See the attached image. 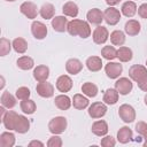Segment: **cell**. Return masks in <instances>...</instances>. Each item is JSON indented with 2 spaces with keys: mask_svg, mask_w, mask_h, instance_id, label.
Wrapping results in <instances>:
<instances>
[{
  "mask_svg": "<svg viewBox=\"0 0 147 147\" xmlns=\"http://www.w3.org/2000/svg\"><path fill=\"white\" fill-rule=\"evenodd\" d=\"M67 31L70 36H78L83 39H86L91 36V26L88 22L78 18H74L70 22H68Z\"/></svg>",
  "mask_w": 147,
  "mask_h": 147,
  "instance_id": "cell-1",
  "label": "cell"
},
{
  "mask_svg": "<svg viewBox=\"0 0 147 147\" xmlns=\"http://www.w3.org/2000/svg\"><path fill=\"white\" fill-rule=\"evenodd\" d=\"M68 125L67 118L63 116H56L54 118H52L48 123V130L51 133L53 134H61L65 131Z\"/></svg>",
  "mask_w": 147,
  "mask_h": 147,
  "instance_id": "cell-2",
  "label": "cell"
},
{
  "mask_svg": "<svg viewBox=\"0 0 147 147\" xmlns=\"http://www.w3.org/2000/svg\"><path fill=\"white\" fill-rule=\"evenodd\" d=\"M129 77L136 83L141 82L145 77H147V67L141 65V64L131 65L129 69Z\"/></svg>",
  "mask_w": 147,
  "mask_h": 147,
  "instance_id": "cell-3",
  "label": "cell"
},
{
  "mask_svg": "<svg viewBox=\"0 0 147 147\" xmlns=\"http://www.w3.org/2000/svg\"><path fill=\"white\" fill-rule=\"evenodd\" d=\"M118 116L125 123H132L136 119V110L132 106L124 103L118 108Z\"/></svg>",
  "mask_w": 147,
  "mask_h": 147,
  "instance_id": "cell-4",
  "label": "cell"
},
{
  "mask_svg": "<svg viewBox=\"0 0 147 147\" xmlns=\"http://www.w3.org/2000/svg\"><path fill=\"white\" fill-rule=\"evenodd\" d=\"M121 16H122V13L115 7L109 6L103 11V21H106L108 25H116L121 21Z\"/></svg>",
  "mask_w": 147,
  "mask_h": 147,
  "instance_id": "cell-5",
  "label": "cell"
},
{
  "mask_svg": "<svg viewBox=\"0 0 147 147\" xmlns=\"http://www.w3.org/2000/svg\"><path fill=\"white\" fill-rule=\"evenodd\" d=\"M106 113H107V106L105 102L96 101V102H93L88 107V115L94 119L103 117L106 115Z\"/></svg>",
  "mask_w": 147,
  "mask_h": 147,
  "instance_id": "cell-6",
  "label": "cell"
},
{
  "mask_svg": "<svg viewBox=\"0 0 147 147\" xmlns=\"http://www.w3.org/2000/svg\"><path fill=\"white\" fill-rule=\"evenodd\" d=\"M115 88L117 90V92L121 95H127L132 88H133V84L131 82V79H129L127 77H121L116 80L115 83Z\"/></svg>",
  "mask_w": 147,
  "mask_h": 147,
  "instance_id": "cell-7",
  "label": "cell"
},
{
  "mask_svg": "<svg viewBox=\"0 0 147 147\" xmlns=\"http://www.w3.org/2000/svg\"><path fill=\"white\" fill-rule=\"evenodd\" d=\"M47 26L40 22V21H33L32 24H31V33L32 36L38 39V40H42L46 38L47 36Z\"/></svg>",
  "mask_w": 147,
  "mask_h": 147,
  "instance_id": "cell-8",
  "label": "cell"
},
{
  "mask_svg": "<svg viewBox=\"0 0 147 147\" xmlns=\"http://www.w3.org/2000/svg\"><path fill=\"white\" fill-rule=\"evenodd\" d=\"M20 10L21 13L28 17L29 20H34L38 15V8H37V5L34 2H31V1H25L23 2L21 6H20Z\"/></svg>",
  "mask_w": 147,
  "mask_h": 147,
  "instance_id": "cell-9",
  "label": "cell"
},
{
  "mask_svg": "<svg viewBox=\"0 0 147 147\" xmlns=\"http://www.w3.org/2000/svg\"><path fill=\"white\" fill-rule=\"evenodd\" d=\"M92 38H93V41L96 44V45H102L105 44L108 38H109V32L107 30V28L102 26V25H98L93 33H92Z\"/></svg>",
  "mask_w": 147,
  "mask_h": 147,
  "instance_id": "cell-10",
  "label": "cell"
},
{
  "mask_svg": "<svg viewBox=\"0 0 147 147\" xmlns=\"http://www.w3.org/2000/svg\"><path fill=\"white\" fill-rule=\"evenodd\" d=\"M105 71H106V75L108 78L116 79L121 76V74L123 71V67L118 62H110L109 61L105 67Z\"/></svg>",
  "mask_w": 147,
  "mask_h": 147,
  "instance_id": "cell-11",
  "label": "cell"
},
{
  "mask_svg": "<svg viewBox=\"0 0 147 147\" xmlns=\"http://www.w3.org/2000/svg\"><path fill=\"white\" fill-rule=\"evenodd\" d=\"M36 91L41 98H52L54 95V86L47 80L39 82L36 86Z\"/></svg>",
  "mask_w": 147,
  "mask_h": 147,
  "instance_id": "cell-12",
  "label": "cell"
},
{
  "mask_svg": "<svg viewBox=\"0 0 147 147\" xmlns=\"http://www.w3.org/2000/svg\"><path fill=\"white\" fill-rule=\"evenodd\" d=\"M17 117H18V114H17L16 111H14V110H8V111L6 113V115H5V117L1 119L3 126H5L7 130H9V131H11V130L15 131Z\"/></svg>",
  "mask_w": 147,
  "mask_h": 147,
  "instance_id": "cell-13",
  "label": "cell"
},
{
  "mask_svg": "<svg viewBox=\"0 0 147 147\" xmlns=\"http://www.w3.org/2000/svg\"><path fill=\"white\" fill-rule=\"evenodd\" d=\"M56 88L62 93L69 92L72 88V79L68 75H61L56 79Z\"/></svg>",
  "mask_w": 147,
  "mask_h": 147,
  "instance_id": "cell-14",
  "label": "cell"
},
{
  "mask_svg": "<svg viewBox=\"0 0 147 147\" xmlns=\"http://www.w3.org/2000/svg\"><path fill=\"white\" fill-rule=\"evenodd\" d=\"M87 22L93 24V25H100L101 22L103 21V13L99 8H92L87 11L86 14Z\"/></svg>",
  "mask_w": 147,
  "mask_h": 147,
  "instance_id": "cell-15",
  "label": "cell"
},
{
  "mask_svg": "<svg viewBox=\"0 0 147 147\" xmlns=\"http://www.w3.org/2000/svg\"><path fill=\"white\" fill-rule=\"evenodd\" d=\"M48 77H49V68L47 65L40 64L33 69V78L37 82H45L48 79Z\"/></svg>",
  "mask_w": 147,
  "mask_h": 147,
  "instance_id": "cell-16",
  "label": "cell"
},
{
  "mask_svg": "<svg viewBox=\"0 0 147 147\" xmlns=\"http://www.w3.org/2000/svg\"><path fill=\"white\" fill-rule=\"evenodd\" d=\"M93 134L98 136V137H103L108 133V124L106 121L103 119H99V121H95L93 124H92V127H91Z\"/></svg>",
  "mask_w": 147,
  "mask_h": 147,
  "instance_id": "cell-17",
  "label": "cell"
},
{
  "mask_svg": "<svg viewBox=\"0 0 147 147\" xmlns=\"http://www.w3.org/2000/svg\"><path fill=\"white\" fill-rule=\"evenodd\" d=\"M65 70L70 75H77L83 70V63L78 59H69L65 62Z\"/></svg>",
  "mask_w": 147,
  "mask_h": 147,
  "instance_id": "cell-18",
  "label": "cell"
},
{
  "mask_svg": "<svg viewBox=\"0 0 147 147\" xmlns=\"http://www.w3.org/2000/svg\"><path fill=\"white\" fill-rule=\"evenodd\" d=\"M67 25H68V20L65 16H55L52 18V28L56 32H64L67 31Z\"/></svg>",
  "mask_w": 147,
  "mask_h": 147,
  "instance_id": "cell-19",
  "label": "cell"
},
{
  "mask_svg": "<svg viewBox=\"0 0 147 147\" xmlns=\"http://www.w3.org/2000/svg\"><path fill=\"white\" fill-rule=\"evenodd\" d=\"M54 103L55 106L60 109V110H68L71 105H72V101L71 99L65 95V94H60V95H56L55 99H54Z\"/></svg>",
  "mask_w": 147,
  "mask_h": 147,
  "instance_id": "cell-20",
  "label": "cell"
},
{
  "mask_svg": "<svg viewBox=\"0 0 147 147\" xmlns=\"http://www.w3.org/2000/svg\"><path fill=\"white\" fill-rule=\"evenodd\" d=\"M141 30V25L137 20H129L124 25V31L129 36H137Z\"/></svg>",
  "mask_w": 147,
  "mask_h": 147,
  "instance_id": "cell-21",
  "label": "cell"
},
{
  "mask_svg": "<svg viewBox=\"0 0 147 147\" xmlns=\"http://www.w3.org/2000/svg\"><path fill=\"white\" fill-rule=\"evenodd\" d=\"M133 138V132L129 126H122L117 131V140L121 144H127Z\"/></svg>",
  "mask_w": 147,
  "mask_h": 147,
  "instance_id": "cell-22",
  "label": "cell"
},
{
  "mask_svg": "<svg viewBox=\"0 0 147 147\" xmlns=\"http://www.w3.org/2000/svg\"><path fill=\"white\" fill-rule=\"evenodd\" d=\"M85 64L90 71L96 72V71H100L102 68V60L99 56H90V57H87Z\"/></svg>",
  "mask_w": 147,
  "mask_h": 147,
  "instance_id": "cell-23",
  "label": "cell"
},
{
  "mask_svg": "<svg viewBox=\"0 0 147 147\" xmlns=\"http://www.w3.org/2000/svg\"><path fill=\"white\" fill-rule=\"evenodd\" d=\"M62 13L64 14V16H69V17L75 18V17H77V15L79 13V8L74 1H68L63 5Z\"/></svg>",
  "mask_w": 147,
  "mask_h": 147,
  "instance_id": "cell-24",
  "label": "cell"
},
{
  "mask_svg": "<svg viewBox=\"0 0 147 147\" xmlns=\"http://www.w3.org/2000/svg\"><path fill=\"white\" fill-rule=\"evenodd\" d=\"M88 105H90L88 99L86 96H84L83 94L77 93V94L74 95V98H72V106H74V108H76L78 110H83V109L87 108Z\"/></svg>",
  "mask_w": 147,
  "mask_h": 147,
  "instance_id": "cell-25",
  "label": "cell"
},
{
  "mask_svg": "<svg viewBox=\"0 0 147 147\" xmlns=\"http://www.w3.org/2000/svg\"><path fill=\"white\" fill-rule=\"evenodd\" d=\"M137 5L134 1H125L122 5L121 8V13L125 16V17H133L137 13Z\"/></svg>",
  "mask_w": 147,
  "mask_h": 147,
  "instance_id": "cell-26",
  "label": "cell"
},
{
  "mask_svg": "<svg viewBox=\"0 0 147 147\" xmlns=\"http://www.w3.org/2000/svg\"><path fill=\"white\" fill-rule=\"evenodd\" d=\"M30 129V121L23 116V115H18L17 117V122H16V126H15V131L18 133H26Z\"/></svg>",
  "mask_w": 147,
  "mask_h": 147,
  "instance_id": "cell-27",
  "label": "cell"
},
{
  "mask_svg": "<svg viewBox=\"0 0 147 147\" xmlns=\"http://www.w3.org/2000/svg\"><path fill=\"white\" fill-rule=\"evenodd\" d=\"M119 93L116 88H107L103 94V102L106 105H115L118 101Z\"/></svg>",
  "mask_w": 147,
  "mask_h": 147,
  "instance_id": "cell-28",
  "label": "cell"
},
{
  "mask_svg": "<svg viewBox=\"0 0 147 147\" xmlns=\"http://www.w3.org/2000/svg\"><path fill=\"white\" fill-rule=\"evenodd\" d=\"M39 14H40V16H41L42 18H45V20H51V18H53L54 15H55V7H54L52 3L46 2V3H44V5L40 7Z\"/></svg>",
  "mask_w": 147,
  "mask_h": 147,
  "instance_id": "cell-29",
  "label": "cell"
},
{
  "mask_svg": "<svg viewBox=\"0 0 147 147\" xmlns=\"http://www.w3.org/2000/svg\"><path fill=\"white\" fill-rule=\"evenodd\" d=\"M16 99L17 98H15L8 91H5V92H2L0 100H1V105L3 107H6L7 109H11V108H14L16 106Z\"/></svg>",
  "mask_w": 147,
  "mask_h": 147,
  "instance_id": "cell-30",
  "label": "cell"
},
{
  "mask_svg": "<svg viewBox=\"0 0 147 147\" xmlns=\"http://www.w3.org/2000/svg\"><path fill=\"white\" fill-rule=\"evenodd\" d=\"M132 57H133V53L131 48L126 46H121L117 49V59L121 62H129L132 60Z\"/></svg>",
  "mask_w": 147,
  "mask_h": 147,
  "instance_id": "cell-31",
  "label": "cell"
},
{
  "mask_svg": "<svg viewBox=\"0 0 147 147\" xmlns=\"http://www.w3.org/2000/svg\"><path fill=\"white\" fill-rule=\"evenodd\" d=\"M15 141V134L11 132H2L0 134V147H13Z\"/></svg>",
  "mask_w": 147,
  "mask_h": 147,
  "instance_id": "cell-32",
  "label": "cell"
},
{
  "mask_svg": "<svg viewBox=\"0 0 147 147\" xmlns=\"http://www.w3.org/2000/svg\"><path fill=\"white\" fill-rule=\"evenodd\" d=\"M82 92L88 98H95L98 95V86L91 82H86L82 85Z\"/></svg>",
  "mask_w": 147,
  "mask_h": 147,
  "instance_id": "cell-33",
  "label": "cell"
},
{
  "mask_svg": "<svg viewBox=\"0 0 147 147\" xmlns=\"http://www.w3.org/2000/svg\"><path fill=\"white\" fill-rule=\"evenodd\" d=\"M21 110L24 113V114H28V115H31L33 114L36 110H37V105L33 100L31 99H26V100H22L21 101Z\"/></svg>",
  "mask_w": 147,
  "mask_h": 147,
  "instance_id": "cell-34",
  "label": "cell"
},
{
  "mask_svg": "<svg viewBox=\"0 0 147 147\" xmlns=\"http://www.w3.org/2000/svg\"><path fill=\"white\" fill-rule=\"evenodd\" d=\"M110 41L114 46H122L125 42V33L121 30H114L110 33Z\"/></svg>",
  "mask_w": 147,
  "mask_h": 147,
  "instance_id": "cell-35",
  "label": "cell"
},
{
  "mask_svg": "<svg viewBox=\"0 0 147 147\" xmlns=\"http://www.w3.org/2000/svg\"><path fill=\"white\" fill-rule=\"evenodd\" d=\"M13 48H14V51H15L16 53L23 54V53H25L26 49H28V42H26V40H25L24 38L17 37V38H15V39L13 40Z\"/></svg>",
  "mask_w": 147,
  "mask_h": 147,
  "instance_id": "cell-36",
  "label": "cell"
},
{
  "mask_svg": "<svg viewBox=\"0 0 147 147\" xmlns=\"http://www.w3.org/2000/svg\"><path fill=\"white\" fill-rule=\"evenodd\" d=\"M16 64L22 70H30L34 67V61L30 56H21L20 59H17Z\"/></svg>",
  "mask_w": 147,
  "mask_h": 147,
  "instance_id": "cell-37",
  "label": "cell"
},
{
  "mask_svg": "<svg viewBox=\"0 0 147 147\" xmlns=\"http://www.w3.org/2000/svg\"><path fill=\"white\" fill-rule=\"evenodd\" d=\"M101 55L103 59L108 60V61H111L114 60L115 57H117V49L114 47V46H105L102 49H101Z\"/></svg>",
  "mask_w": 147,
  "mask_h": 147,
  "instance_id": "cell-38",
  "label": "cell"
},
{
  "mask_svg": "<svg viewBox=\"0 0 147 147\" xmlns=\"http://www.w3.org/2000/svg\"><path fill=\"white\" fill-rule=\"evenodd\" d=\"M13 47V42H10L7 38L0 39V56H6Z\"/></svg>",
  "mask_w": 147,
  "mask_h": 147,
  "instance_id": "cell-39",
  "label": "cell"
},
{
  "mask_svg": "<svg viewBox=\"0 0 147 147\" xmlns=\"http://www.w3.org/2000/svg\"><path fill=\"white\" fill-rule=\"evenodd\" d=\"M30 94H31V92H30V90L28 88V87H25V86H21V87H18L17 90H16V93H15V96L18 99V100H26V99H29L30 98Z\"/></svg>",
  "mask_w": 147,
  "mask_h": 147,
  "instance_id": "cell-40",
  "label": "cell"
},
{
  "mask_svg": "<svg viewBox=\"0 0 147 147\" xmlns=\"http://www.w3.org/2000/svg\"><path fill=\"white\" fill-rule=\"evenodd\" d=\"M136 131L139 136H141L145 140H147V123H145L144 121H139L136 124Z\"/></svg>",
  "mask_w": 147,
  "mask_h": 147,
  "instance_id": "cell-41",
  "label": "cell"
},
{
  "mask_svg": "<svg viewBox=\"0 0 147 147\" xmlns=\"http://www.w3.org/2000/svg\"><path fill=\"white\" fill-rule=\"evenodd\" d=\"M62 145L63 141L61 137H59V134H53L47 141V147H61Z\"/></svg>",
  "mask_w": 147,
  "mask_h": 147,
  "instance_id": "cell-42",
  "label": "cell"
},
{
  "mask_svg": "<svg viewBox=\"0 0 147 147\" xmlns=\"http://www.w3.org/2000/svg\"><path fill=\"white\" fill-rule=\"evenodd\" d=\"M100 145H101L102 147H114V146L116 145V140H115L114 137L106 134V136H103V138L101 139Z\"/></svg>",
  "mask_w": 147,
  "mask_h": 147,
  "instance_id": "cell-43",
  "label": "cell"
},
{
  "mask_svg": "<svg viewBox=\"0 0 147 147\" xmlns=\"http://www.w3.org/2000/svg\"><path fill=\"white\" fill-rule=\"evenodd\" d=\"M138 15L141 18H147V3H142L138 7Z\"/></svg>",
  "mask_w": 147,
  "mask_h": 147,
  "instance_id": "cell-44",
  "label": "cell"
},
{
  "mask_svg": "<svg viewBox=\"0 0 147 147\" xmlns=\"http://www.w3.org/2000/svg\"><path fill=\"white\" fill-rule=\"evenodd\" d=\"M137 84H138V87H139L141 91L147 92V77H145L141 82H139V83H137Z\"/></svg>",
  "mask_w": 147,
  "mask_h": 147,
  "instance_id": "cell-45",
  "label": "cell"
},
{
  "mask_svg": "<svg viewBox=\"0 0 147 147\" xmlns=\"http://www.w3.org/2000/svg\"><path fill=\"white\" fill-rule=\"evenodd\" d=\"M29 147H44V142L39 140H32L29 142Z\"/></svg>",
  "mask_w": 147,
  "mask_h": 147,
  "instance_id": "cell-46",
  "label": "cell"
},
{
  "mask_svg": "<svg viewBox=\"0 0 147 147\" xmlns=\"http://www.w3.org/2000/svg\"><path fill=\"white\" fill-rule=\"evenodd\" d=\"M119 2H121V0H106V3L110 7H114V6L118 5Z\"/></svg>",
  "mask_w": 147,
  "mask_h": 147,
  "instance_id": "cell-47",
  "label": "cell"
},
{
  "mask_svg": "<svg viewBox=\"0 0 147 147\" xmlns=\"http://www.w3.org/2000/svg\"><path fill=\"white\" fill-rule=\"evenodd\" d=\"M144 101H145V105L147 106V93H146V95H145V98H144Z\"/></svg>",
  "mask_w": 147,
  "mask_h": 147,
  "instance_id": "cell-48",
  "label": "cell"
},
{
  "mask_svg": "<svg viewBox=\"0 0 147 147\" xmlns=\"http://www.w3.org/2000/svg\"><path fill=\"white\" fill-rule=\"evenodd\" d=\"M144 147H147V140H145V142H144Z\"/></svg>",
  "mask_w": 147,
  "mask_h": 147,
  "instance_id": "cell-49",
  "label": "cell"
},
{
  "mask_svg": "<svg viewBox=\"0 0 147 147\" xmlns=\"http://www.w3.org/2000/svg\"><path fill=\"white\" fill-rule=\"evenodd\" d=\"M6 1H8V2H13V1H16V0H6Z\"/></svg>",
  "mask_w": 147,
  "mask_h": 147,
  "instance_id": "cell-50",
  "label": "cell"
},
{
  "mask_svg": "<svg viewBox=\"0 0 147 147\" xmlns=\"http://www.w3.org/2000/svg\"><path fill=\"white\" fill-rule=\"evenodd\" d=\"M146 67H147V60H146Z\"/></svg>",
  "mask_w": 147,
  "mask_h": 147,
  "instance_id": "cell-51",
  "label": "cell"
}]
</instances>
